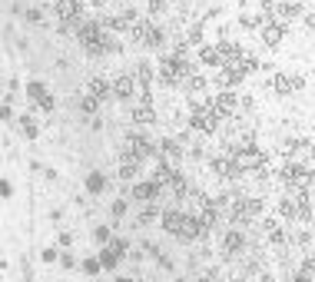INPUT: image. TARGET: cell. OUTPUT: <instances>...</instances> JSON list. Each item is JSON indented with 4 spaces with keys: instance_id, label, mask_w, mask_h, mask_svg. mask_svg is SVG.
Instances as JSON below:
<instances>
[{
    "instance_id": "1",
    "label": "cell",
    "mask_w": 315,
    "mask_h": 282,
    "mask_svg": "<svg viewBox=\"0 0 315 282\" xmlns=\"http://www.w3.org/2000/svg\"><path fill=\"white\" fill-rule=\"evenodd\" d=\"M262 213V199H232V209H229V219L239 226L252 223V219Z\"/></svg>"
},
{
    "instance_id": "2",
    "label": "cell",
    "mask_w": 315,
    "mask_h": 282,
    "mask_svg": "<svg viewBox=\"0 0 315 282\" xmlns=\"http://www.w3.org/2000/svg\"><path fill=\"white\" fill-rule=\"evenodd\" d=\"M123 153L126 156H136V160H146V156L156 153V146H153L146 136H140V133H130V136H126V150H123Z\"/></svg>"
},
{
    "instance_id": "3",
    "label": "cell",
    "mask_w": 315,
    "mask_h": 282,
    "mask_svg": "<svg viewBox=\"0 0 315 282\" xmlns=\"http://www.w3.org/2000/svg\"><path fill=\"white\" fill-rule=\"evenodd\" d=\"M216 120H219V113L213 110V103L209 106H199V110H193V129H199V133H213L216 129Z\"/></svg>"
},
{
    "instance_id": "4",
    "label": "cell",
    "mask_w": 315,
    "mask_h": 282,
    "mask_svg": "<svg viewBox=\"0 0 315 282\" xmlns=\"http://www.w3.org/2000/svg\"><path fill=\"white\" fill-rule=\"evenodd\" d=\"M236 106H239V100H236V93H229V90L213 100V110L219 113V116H232V113H236Z\"/></svg>"
},
{
    "instance_id": "5",
    "label": "cell",
    "mask_w": 315,
    "mask_h": 282,
    "mask_svg": "<svg viewBox=\"0 0 315 282\" xmlns=\"http://www.w3.org/2000/svg\"><path fill=\"white\" fill-rule=\"evenodd\" d=\"M80 14H83L80 0H56V17L60 20H80Z\"/></svg>"
},
{
    "instance_id": "6",
    "label": "cell",
    "mask_w": 315,
    "mask_h": 282,
    "mask_svg": "<svg viewBox=\"0 0 315 282\" xmlns=\"http://www.w3.org/2000/svg\"><path fill=\"white\" fill-rule=\"evenodd\" d=\"M133 90H136V77H130V73H123V77H116L113 80V93L116 97H133Z\"/></svg>"
},
{
    "instance_id": "7",
    "label": "cell",
    "mask_w": 315,
    "mask_h": 282,
    "mask_svg": "<svg viewBox=\"0 0 315 282\" xmlns=\"http://www.w3.org/2000/svg\"><path fill=\"white\" fill-rule=\"evenodd\" d=\"M199 233H203V223H199V216H186L176 236H179V239H196Z\"/></svg>"
},
{
    "instance_id": "8",
    "label": "cell",
    "mask_w": 315,
    "mask_h": 282,
    "mask_svg": "<svg viewBox=\"0 0 315 282\" xmlns=\"http://www.w3.org/2000/svg\"><path fill=\"white\" fill-rule=\"evenodd\" d=\"M159 156H163V163L176 166V163H179V143H176V139H163V143H159Z\"/></svg>"
},
{
    "instance_id": "9",
    "label": "cell",
    "mask_w": 315,
    "mask_h": 282,
    "mask_svg": "<svg viewBox=\"0 0 315 282\" xmlns=\"http://www.w3.org/2000/svg\"><path fill=\"white\" fill-rule=\"evenodd\" d=\"M282 37H285V27L282 24H266V27H262V40H266L269 47H279Z\"/></svg>"
},
{
    "instance_id": "10",
    "label": "cell",
    "mask_w": 315,
    "mask_h": 282,
    "mask_svg": "<svg viewBox=\"0 0 315 282\" xmlns=\"http://www.w3.org/2000/svg\"><path fill=\"white\" fill-rule=\"evenodd\" d=\"M173 179H176L173 166H169V163H163V160H159V163H156V169H153V183H156V186H169V183H173Z\"/></svg>"
},
{
    "instance_id": "11",
    "label": "cell",
    "mask_w": 315,
    "mask_h": 282,
    "mask_svg": "<svg viewBox=\"0 0 315 282\" xmlns=\"http://www.w3.org/2000/svg\"><path fill=\"white\" fill-rule=\"evenodd\" d=\"M302 87H305L302 77H285V73H279V77H276V90H279V93H292V90H302Z\"/></svg>"
},
{
    "instance_id": "12",
    "label": "cell",
    "mask_w": 315,
    "mask_h": 282,
    "mask_svg": "<svg viewBox=\"0 0 315 282\" xmlns=\"http://www.w3.org/2000/svg\"><path fill=\"white\" fill-rule=\"evenodd\" d=\"M87 93H90V97H96V100H103V97H110V93H113V87L103 80V77H93V80L87 83Z\"/></svg>"
},
{
    "instance_id": "13",
    "label": "cell",
    "mask_w": 315,
    "mask_h": 282,
    "mask_svg": "<svg viewBox=\"0 0 315 282\" xmlns=\"http://www.w3.org/2000/svg\"><path fill=\"white\" fill-rule=\"evenodd\" d=\"M213 169L219 173V176H239L242 169H239L236 160H226V156H219V160H213Z\"/></svg>"
},
{
    "instance_id": "14",
    "label": "cell",
    "mask_w": 315,
    "mask_h": 282,
    "mask_svg": "<svg viewBox=\"0 0 315 282\" xmlns=\"http://www.w3.org/2000/svg\"><path fill=\"white\" fill-rule=\"evenodd\" d=\"M133 196H136V199H143V202H150V199H156V196H159V186L153 183V179H150V183H136L133 186Z\"/></svg>"
},
{
    "instance_id": "15",
    "label": "cell",
    "mask_w": 315,
    "mask_h": 282,
    "mask_svg": "<svg viewBox=\"0 0 315 282\" xmlns=\"http://www.w3.org/2000/svg\"><path fill=\"white\" fill-rule=\"evenodd\" d=\"M140 163H143V160H136V156H126V153H123V160H119V179H133V176H136V169H140Z\"/></svg>"
},
{
    "instance_id": "16",
    "label": "cell",
    "mask_w": 315,
    "mask_h": 282,
    "mask_svg": "<svg viewBox=\"0 0 315 282\" xmlns=\"http://www.w3.org/2000/svg\"><path fill=\"white\" fill-rule=\"evenodd\" d=\"M182 219H186V213H179V209H166V213H163V226L169 229V233H179Z\"/></svg>"
},
{
    "instance_id": "17",
    "label": "cell",
    "mask_w": 315,
    "mask_h": 282,
    "mask_svg": "<svg viewBox=\"0 0 315 282\" xmlns=\"http://www.w3.org/2000/svg\"><path fill=\"white\" fill-rule=\"evenodd\" d=\"M153 120H156V113H153L150 103H143V106L133 110V123H140V126H146V123H153Z\"/></svg>"
},
{
    "instance_id": "18",
    "label": "cell",
    "mask_w": 315,
    "mask_h": 282,
    "mask_svg": "<svg viewBox=\"0 0 315 282\" xmlns=\"http://www.w3.org/2000/svg\"><path fill=\"white\" fill-rule=\"evenodd\" d=\"M199 60L206 66H216V63H222V53H219V47H199Z\"/></svg>"
},
{
    "instance_id": "19",
    "label": "cell",
    "mask_w": 315,
    "mask_h": 282,
    "mask_svg": "<svg viewBox=\"0 0 315 282\" xmlns=\"http://www.w3.org/2000/svg\"><path fill=\"white\" fill-rule=\"evenodd\" d=\"M222 242H226V252H239L242 249V233H239V229H229Z\"/></svg>"
},
{
    "instance_id": "20",
    "label": "cell",
    "mask_w": 315,
    "mask_h": 282,
    "mask_svg": "<svg viewBox=\"0 0 315 282\" xmlns=\"http://www.w3.org/2000/svg\"><path fill=\"white\" fill-rule=\"evenodd\" d=\"M150 30H153V27L146 24V20H136V24L130 27V37H133V40H143V43H146V37H150Z\"/></svg>"
},
{
    "instance_id": "21",
    "label": "cell",
    "mask_w": 315,
    "mask_h": 282,
    "mask_svg": "<svg viewBox=\"0 0 315 282\" xmlns=\"http://www.w3.org/2000/svg\"><path fill=\"white\" fill-rule=\"evenodd\" d=\"M150 80H153V66L150 63H140V66H136V83H140L143 90H150Z\"/></svg>"
},
{
    "instance_id": "22",
    "label": "cell",
    "mask_w": 315,
    "mask_h": 282,
    "mask_svg": "<svg viewBox=\"0 0 315 282\" xmlns=\"http://www.w3.org/2000/svg\"><path fill=\"white\" fill-rule=\"evenodd\" d=\"M80 110L87 113V116H93V113L100 110V100H96V97H90V93H83V100H80Z\"/></svg>"
},
{
    "instance_id": "23",
    "label": "cell",
    "mask_w": 315,
    "mask_h": 282,
    "mask_svg": "<svg viewBox=\"0 0 315 282\" xmlns=\"http://www.w3.org/2000/svg\"><path fill=\"white\" fill-rule=\"evenodd\" d=\"M299 14H302L299 4H279V17L282 20H292V17H299Z\"/></svg>"
},
{
    "instance_id": "24",
    "label": "cell",
    "mask_w": 315,
    "mask_h": 282,
    "mask_svg": "<svg viewBox=\"0 0 315 282\" xmlns=\"http://www.w3.org/2000/svg\"><path fill=\"white\" fill-rule=\"evenodd\" d=\"M279 213H282L285 219H292V216H299V206H295V199H282L279 202Z\"/></svg>"
},
{
    "instance_id": "25",
    "label": "cell",
    "mask_w": 315,
    "mask_h": 282,
    "mask_svg": "<svg viewBox=\"0 0 315 282\" xmlns=\"http://www.w3.org/2000/svg\"><path fill=\"white\" fill-rule=\"evenodd\" d=\"M103 186H106V179H103L100 173H90V176H87V189H90V193H100Z\"/></svg>"
},
{
    "instance_id": "26",
    "label": "cell",
    "mask_w": 315,
    "mask_h": 282,
    "mask_svg": "<svg viewBox=\"0 0 315 282\" xmlns=\"http://www.w3.org/2000/svg\"><path fill=\"white\" fill-rule=\"evenodd\" d=\"M116 259H119V256L110 249V246H106V249L100 252V262H103V269H113V266H116Z\"/></svg>"
},
{
    "instance_id": "27",
    "label": "cell",
    "mask_w": 315,
    "mask_h": 282,
    "mask_svg": "<svg viewBox=\"0 0 315 282\" xmlns=\"http://www.w3.org/2000/svg\"><path fill=\"white\" fill-rule=\"evenodd\" d=\"M20 129H24V136H27V139L37 136V123H33L30 116H20Z\"/></svg>"
},
{
    "instance_id": "28",
    "label": "cell",
    "mask_w": 315,
    "mask_h": 282,
    "mask_svg": "<svg viewBox=\"0 0 315 282\" xmlns=\"http://www.w3.org/2000/svg\"><path fill=\"white\" fill-rule=\"evenodd\" d=\"M27 93H30V97L37 100V103H40V100H43V97H47V90H43V83H40V80H33L30 87H27Z\"/></svg>"
},
{
    "instance_id": "29",
    "label": "cell",
    "mask_w": 315,
    "mask_h": 282,
    "mask_svg": "<svg viewBox=\"0 0 315 282\" xmlns=\"http://www.w3.org/2000/svg\"><path fill=\"white\" fill-rule=\"evenodd\" d=\"M159 43H163V30H159V27H153L150 37H146V47H159Z\"/></svg>"
},
{
    "instance_id": "30",
    "label": "cell",
    "mask_w": 315,
    "mask_h": 282,
    "mask_svg": "<svg viewBox=\"0 0 315 282\" xmlns=\"http://www.w3.org/2000/svg\"><path fill=\"white\" fill-rule=\"evenodd\" d=\"M156 216H159V209H156V206H146V209L140 213V223L146 226V223H153V219H156Z\"/></svg>"
},
{
    "instance_id": "31",
    "label": "cell",
    "mask_w": 315,
    "mask_h": 282,
    "mask_svg": "<svg viewBox=\"0 0 315 282\" xmlns=\"http://www.w3.org/2000/svg\"><path fill=\"white\" fill-rule=\"evenodd\" d=\"M186 87L189 90H206V77H196V73H193V77L186 80Z\"/></svg>"
},
{
    "instance_id": "32",
    "label": "cell",
    "mask_w": 315,
    "mask_h": 282,
    "mask_svg": "<svg viewBox=\"0 0 315 282\" xmlns=\"http://www.w3.org/2000/svg\"><path fill=\"white\" fill-rule=\"evenodd\" d=\"M100 266H103L100 259H87V262H83V272H90V275H96V272H100Z\"/></svg>"
},
{
    "instance_id": "33",
    "label": "cell",
    "mask_w": 315,
    "mask_h": 282,
    "mask_svg": "<svg viewBox=\"0 0 315 282\" xmlns=\"http://www.w3.org/2000/svg\"><path fill=\"white\" fill-rule=\"evenodd\" d=\"M169 189H173L176 196H182V193H186V179H182V176H176L173 183H169Z\"/></svg>"
},
{
    "instance_id": "34",
    "label": "cell",
    "mask_w": 315,
    "mask_h": 282,
    "mask_svg": "<svg viewBox=\"0 0 315 282\" xmlns=\"http://www.w3.org/2000/svg\"><path fill=\"white\" fill-rule=\"evenodd\" d=\"M110 249L116 252V256H123V252L130 249V246H126V239H113V242H110Z\"/></svg>"
},
{
    "instance_id": "35",
    "label": "cell",
    "mask_w": 315,
    "mask_h": 282,
    "mask_svg": "<svg viewBox=\"0 0 315 282\" xmlns=\"http://www.w3.org/2000/svg\"><path fill=\"white\" fill-rule=\"evenodd\" d=\"M123 213H126V199H116V202H113V216H123Z\"/></svg>"
},
{
    "instance_id": "36",
    "label": "cell",
    "mask_w": 315,
    "mask_h": 282,
    "mask_svg": "<svg viewBox=\"0 0 315 282\" xmlns=\"http://www.w3.org/2000/svg\"><path fill=\"white\" fill-rule=\"evenodd\" d=\"M166 7V0H150V14H163Z\"/></svg>"
},
{
    "instance_id": "37",
    "label": "cell",
    "mask_w": 315,
    "mask_h": 282,
    "mask_svg": "<svg viewBox=\"0 0 315 282\" xmlns=\"http://www.w3.org/2000/svg\"><path fill=\"white\" fill-rule=\"evenodd\" d=\"M292 282H312V272H305V269H302V272L292 275Z\"/></svg>"
},
{
    "instance_id": "38",
    "label": "cell",
    "mask_w": 315,
    "mask_h": 282,
    "mask_svg": "<svg viewBox=\"0 0 315 282\" xmlns=\"http://www.w3.org/2000/svg\"><path fill=\"white\" fill-rule=\"evenodd\" d=\"M302 269H305V272H312V275H315V252H312V256L305 259V262H302Z\"/></svg>"
},
{
    "instance_id": "39",
    "label": "cell",
    "mask_w": 315,
    "mask_h": 282,
    "mask_svg": "<svg viewBox=\"0 0 315 282\" xmlns=\"http://www.w3.org/2000/svg\"><path fill=\"white\" fill-rule=\"evenodd\" d=\"M189 40H193V43L203 40V27H193V30H189Z\"/></svg>"
},
{
    "instance_id": "40",
    "label": "cell",
    "mask_w": 315,
    "mask_h": 282,
    "mask_svg": "<svg viewBox=\"0 0 315 282\" xmlns=\"http://www.w3.org/2000/svg\"><path fill=\"white\" fill-rule=\"evenodd\" d=\"M110 239V229H106V226H100V229H96V242H106Z\"/></svg>"
},
{
    "instance_id": "41",
    "label": "cell",
    "mask_w": 315,
    "mask_h": 282,
    "mask_svg": "<svg viewBox=\"0 0 315 282\" xmlns=\"http://www.w3.org/2000/svg\"><path fill=\"white\" fill-rule=\"evenodd\" d=\"M27 20H33V24H40V20H43V14H40V10L33 7V10H27Z\"/></svg>"
},
{
    "instance_id": "42",
    "label": "cell",
    "mask_w": 315,
    "mask_h": 282,
    "mask_svg": "<svg viewBox=\"0 0 315 282\" xmlns=\"http://www.w3.org/2000/svg\"><path fill=\"white\" fill-rule=\"evenodd\" d=\"M40 110H53V97H50V93H47V97H43V100H40Z\"/></svg>"
},
{
    "instance_id": "43",
    "label": "cell",
    "mask_w": 315,
    "mask_h": 282,
    "mask_svg": "<svg viewBox=\"0 0 315 282\" xmlns=\"http://www.w3.org/2000/svg\"><path fill=\"white\" fill-rule=\"evenodd\" d=\"M229 282H242V279H229Z\"/></svg>"
}]
</instances>
